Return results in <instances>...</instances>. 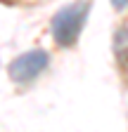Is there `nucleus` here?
<instances>
[{
    "instance_id": "1",
    "label": "nucleus",
    "mask_w": 128,
    "mask_h": 132,
    "mask_svg": "<svg viewBox=\"0 0 128 132\" xmlns=\"http://www.w3.org/2000/svg\"><path fill=\"white\" fill-rule=\"evenodd\" d=\"M88 12H90L88 3H78V5H69V7L59 10L52 16V36L59 47H71L78 40V33L83 28Z\"/></svg>"
},
{
    "instance_id": "2",
    "label": "nucleus",
    "mask_w": 128,
    "mask_h": 132,
    "mask_svg": "<svg viewBox=\"0 0 128 132\" xmlns=\"http://www.w3.org/2000/svg\"><path fill=\"white\" fill-rule=\"evenodd\" d=\"M47 66V52L43 50H31V52L19 54L10 64V78L14 82H29L40 76V71Z\"/></svg>"
},
{
    "instance_id": "3",
    "label": "nucleus",
    "mask_w": 128,
    "mask_h": 132,
    "mask_svg": "<svg viewBox=\"0 0 128 132\" xmlns=\"http://www.w3.org/2000/svg\"><path fill=\"white\" fill-rule=\"evenodd\" d=\"M111 50H114L116 71H119V76H121V80H123V85L128 87V12L123 14V19L116 24Z\"/></svg>"
}]
</instances>
